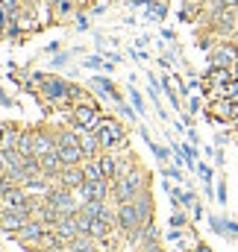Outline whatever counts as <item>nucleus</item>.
I'll return each instance as SVG.
<instances>
[{
    "mask_svg": "<svg viewBox=\"0 0 238 252\" xmlns=\"http://www.w3.org/2000/svg\"><path fill=\"white\" fill-rule=\"evenodd\" d=\"M129 97H132V109H135V112H141V109H144V100H141V94L129 88Z\"/></svg>",
    "mask_w": 238,
    "mask_h": 252,
    "instance_id": "obj_32",
    "label": "nucleus"
},
{
    "mask_svg": "<svg viewBox=\"0 0 238 252\" xmlns=\"http://www.w3.org/2000/svg\"><path fill=\"white\" fill-rule=\"evenodd\" d=\"M197 176H200L206 185H212V167H209V164H200V161H197Z\"/></svg>",
    "mask_w": 238,
    "mask_h": 252,
    "instance_id": "obj_29",
    "label": "nucleus"
},
{
    "mask_svg": "<svg viewBox=\"0 0 238 252\" xmlns=\"http://www.w3.org/2000/svg\"><path fill=\"white\" fill-rule=\"evenodd\" d=\"M33 147H36V132H21V138H18V150L24 153V156H33Z\"/></svg>",
    "mask_w": 238,
    "mask_h": 252,
    "instance_id": "obj_24",
    "label": "nucleus"
},
{
    "mask_svg": "<svg viewBox=\"0 0 238 252\" xmlns=\"http://www.w3.org/2000/svg\"><path fill=\"white\" fill-rule=\"evenodd\" d=\"M94 132H97V141H100V147H103V150H115V147L123 144V138H126L123 124H118L115 118H103L100 126H97Z\"/></svg>",
    "mask_w": 238,
    "mask_h": 252,
    "instance_id": "obj_2",
    "label": "nucleus"
},
{
    "mask_svg": "<svg viewBox=\"0 0 238 252\" xmlns=\"http://www.w3.org/2000/svg\"><path fill=\"white\" fill-rule=\"evenodd\" d=\"M36 82H41V88L50 100H59V103L71 100V82L56 79V76H44V73H36Z\"/></svg>",
    "mask_w": 238,
    "mask_h": 252,
    "instance_id": "obj_5",
    "label": "nucleus"
},
{
    "mask_svg": "<svg viewBox=\"0 0 238 252\" xmlns=\"http://www.w3.org/2000/svg\"><path fill=\"white\" fill-rule=\"evenodd\" d=\"M209 62H212V67H236L238 64V47L230 44V41L218 44V47L209 53Z\"/></svg>",
    "mask_w": 238,
    "mask_h": 252,
    "instance_id": "obj_7",
    "label": "nucleus"
},
{
    "mask_svg": "<svg viewBox=\"0 0 238 252\" xmlns=\"http://www.w3.org/2000/svg\"><path fill=\"white\" fill-rule=\"evenodd\" d=\"M0 3H3V9H15L18 6V0H0Z\"/></svg>",
    "mask_w": 238,
    "mask_h": 252,
    "instance_id": "obj_38",
    "label": "nucleus"
},
{
    "mask_svg": "<svg viewBox=\"0 0 238 252\" xmlns=\"http://www.w3.org/2000/svg\"><path fill=\"white\" fill-rule=\"evenodd\" d=\"M227 141H230V138H227V132H218V138H215V144H218V147H227Z\"/></svg>",
    "mask_w": 238,
    "mask_h": 252,
    "instance_id": "obj_36",
    "label": "nucleus"
},
{
    "mask_svg": "<svg viewBox=\"0 0 238 252\" xmlns=\"http://www.w3.org/2000/svg\"><path fill=\"white\" fill-rule=\"evenodd\" d=\"M59 150V138L47 135V132H36V147H33V156H47V153H56Z\"/></svg>",
    "mask_w": 238,
    "mask_h": 252,
    "instance_id": "obj_12",
    "label": "nucleus"
},
{
    "mask_svg": "<svg viewBox=\"0 0 238 252\" xmlns=\"http://www.w3.org/2000/svg\"><path fill=\"white\" fill-rule=\"evenodd\" d=\"M0 196H3V190H0Z\"/></svg>",
    "mask_w": 238,
    "mask_h": 252,
    "instance_id": "obj_43",
    "label": "nucleus"
},
{
    "mask_svg": "<svg viewBox=\"0 0 238 252\" xmlns=\"http://www.w3.org/2000/svg\"><path fill=\"white\" fill-rule=\"evenodd\" d=\"M109 226H112V220L94 217V220H91V226H88V235H91L94 241H106V235H109Z\"/></svg>",
    "mask_w": 238,
    "mask_h": 252,
    "instance_id": "obj_20",
    "label": "nucleus"
},
{
    "mask_svg": "<svg viewBox=\"0 0 238 252\" xmlns=\"http://www.w3.org/2000/svg\"><path fill=\"white\" fill-rule=\"evenodd\" d=\"M21 202H27V193L21 190V185H18V188L3 190V196H0V208H3V211H9V208H18Z\"/></svg>",
    "mask_w": 238,
    "mask_h": 252,
    "instance_id": "obj_16",
    "label": "nucleus"
},
{
    "mask_svg": "<svg viewBox=\"0 0 238 252\" xmlns=\"http://www.w3.org/2000/svg\"><path fill=\"white\" fill-rule=\"evenodd\" d=\"M27 223V214H21V211H3V217H0V229L3 232H18L21 226Z\"/></svg>",
    "mask_w": 238,
    "mask_h": 252,
    "instance_id": "obj_15",
    "label": "nucleus"
},
{
    "mask_svg": "<svg viewBox=\"0 0 238 252\" xmlns=\"http://www.w3.org/2000/svg\"><path fill=\"white\" fill-rule=\"evenodd\" d=\"M85 67H100V64H103V59H97V56H91V59H85Z\"/></svg>",
    "mask_w": 238,
    "mask_h": 252,
    "instance_id": "obj_35",
    "label": "nucleus"
},
{
    "mask_svg": "<svg viewBox=\"0 0 238 252\" xmlns=\"http://www.w3.org/2000/svg\"><path fill=\"white\" fill-rule=\"evenodd\" d=\"M215 196H218V202H221V205L227 202V185H224V182L218 185V190H215Z\"/></svg>",
    "mask_w": 238,
    "mask_h": 252,
    "instance_id": "obj_33",
    "label": "nucleus"
},
{
    "mask_svg": "<svg viewBox=\"0 0 238 252\" xmlns=\"http://www.w3.org/2000/svg\"><path fill=\"white\" fill-rule=\"evenodd\" d=\"M82 173H85V182H97V179H103L97 158H85V161H82Z\"/></svg>",
    "mask_w": 238,
    "mask_h": 252,
    "instance_id": "obj_22",
    "label": "nucleus"
},
{
    "mask_svg": "<svg viewBox=\"0 0 238 252\" xmlns=\"http://www.w3.org/2000/svg\"><path fill=\"white\" fill-rule=\"evenodd\" d=\"M59 158L65 161V167L82 164V161H85V153H82V147H79L77 129H74V132H62L59 135Z\"/></svg>",
    "mask_w": 238,
    "mask_h": 252,
    "instance_id": "obj_3",
    "label": "nucleus"
},
{
    "mask_svg": "<svg viewBox=\"0 0 238 252\" xmlns=\"http://www.w3.org/2000/svg\"><path fill=\"white\" fill-rule=\"evenodd\" d=\"M147 144H150V150H153V156H156L159 161H168V158L174 156V150H168V147H159V144H153V138H150Z\"/></svg>",
    "mask_w": 238,
    "mask_h": 252,
    "instance_id": "obj_27",
    "label": "nucleus"
},
{
    "mask_svg": "<svg viewBox=\"0 0 238 252\" xmlns=\"http://www.w3.org/2000/svg\"><path fill=\"white\" fill-rule=\"evenodd\" d=\"M77 135H79V147H82L85 158H97V150H103L100 141H97V132H94V129H82V126H77Z\"/></svg>",
    "mask_w": 238,
    "mask_h": 252,
    "instance_id": "obj_9",
    "label": "nucleus"
},
{
    "mask_svg": "<svg viewBox=\"0 0 238 252\" xmlns=\"http://www.w3.org/2000/svg\"><path fill=\"white\" fill-rule=\"evenodd\" d=\"M39 161H41V173H44V176H59L62 167H65V161L59 158V150H56V153H47V156H41Z\"/></svg>",
    "mask_w": 238,
    "mask_h": 252,
    "instance_id": "obj_14",
    "label": "nucleus"
},
{
    "mask_svg": "<svg viewBox=\"0 0 238 252\" xmlns=\"http://www.w3.org/2000/svg\"><path fill=\"white\" fill-rule=\"evenodd\" d=\"M91 85H94L100 94H109L115 103H120V97L115 94V88H112V79H106V76H94V79H91Z\"/></svg>",
    "mask_w": 238,
    "mask_h": 252,
    "instance_id": "obj_23",
    "label": "nucleus"
},
{
    "mask_svg": "<svg viewBox=\"0 0 238 252\" xmlns=\"http://www.w3.org/2000/svg\"><path fill=\"white\" fill-rule=\"evenodd\" d=\"M162 173H165L168 179H177V182L185 179V176H182V170H179V164H177V167H162Z\"/></svg>",
    "mask_w": 238,
    "mask_h": 252,
    "instance_id": "obj_30",
    "label": "nucleus"
},
{
    "mask_svg": "<svg viewBox=\"0 0 238 252\" xmlns=\"http://www.w3.org/2000/svg\"><path fill=\"white\" fill-rule=\"evenodd\" d=\"M147 6H150V18H153V21H162V18L168 15V6H165L162 0H159V3H153V0H150Z\"/></svg>",
    "mask_w": 238,
    "mask_h": 252,
    "instance_id": "obj_26",
    "label": "nucleus"
},
{
    "mask_svg": "<svg viewBox=\"0 0 238 252\" xmlns=\"http://www.w3.org/2000/svg\"><path fill=\"white\" fill-rule=\"evenodd\" d=\"M65 62H68V53H59V56L53 59V64H65Z\"/></svg>",
    "mask_w": 238,
    "mask_h": 252,
    "instance_id": "obj_40",
    "label": "nucleus"
},
{
    "mask_svg": "<svg viewBox=\"0 0 238 252\" xmlns=\"http://www.w3.org/2000/svg\"><path fill=\"white\" fill-rule=\"evenodd\" d=\"M47 205L50 208H56L59 211V217H65V214H77L79 211V205L82 202H77L74 199V193H71V188H56V190H47Z\"/></svg>",
    "mask_w": 238,
    "mask_h": 252,
    "instance_id": "obj_4",
    "label": "nucleus"
},
{
    "mask_svg": "<svg viewBox=\"0 0 238 252\" xmlns=\"http://www.w3.org/2000/svg\"><path fill=\"white\" fill-rule=\"evenodd\" d=\"M18 138H21V132H15L12 126H3V132H0V153L18 150Z\"/></svg>",
    "mask_w": 238,
    "mask_h": 252,
    "instance_id": "obj_21",
    "label": "nucleus"
},
{
    "mask_svg": "<svg viewBox=\"0 0 238 252\" xmlns=\"http://www.w3.org/2000/svg\"><path fill=\"white\" fill-rule=\"evenodd\" d=\"M188 106H191V115H197V112L203 109V103H200V97H191V103H188Z\"/></svg>",
    "mask_w": 238,
    "mask_h": 252,
    "instance_id": "obj_34",
    "label": "nucleus"
},
{
    "mask_svg": "<svg viewBox=\"0 0 238 252\" xmlns=\"http://www.w3.org/2000/svg\"><path fill=\"white\" fill-rule=\"evenodd\" d=\"M62 185L71 190H79L82 185H85V173H82V164H71V167H62L59 173Z\"/></svg>",
    "mask_w": 238,
    "mask_h": 252,
    "instance_id": "obj_10",
    "label": "nucleus"
},
{
    "mask_svg": "<svg viewBox=\"0 0 238 252\" xmlns=\"http://www.w3.org/2000/svg\"><path fill=\"white\" fill-rule=\"evenodd\" d=\"M132 205H135V211H138L141 223H150V193H147V188H144L138 196H135V199H132Z\"/></svg>",
    "mask_w": 238,
    "mask_h": 252,
    "instance_id": "obj_19",
    "label": "nucleus"
},
{
    "mask_svg": "<svg viewBox=\"0 0 238 252\" xmlns=\"http://www.w3.org/2000/svg\"><path fill=\"white\" fill-rule=\"evenodd\" d=\"M115 199H118V205L123 202H132L141 190H144V176H141V170H132V173H118L115 176Z\"/></svg>",
    "mask_w": 238,
    "mask_h": 252,
    "instance_id": "obj_1",
    "label": "nucleus"
},
{
    "mask_svg": "<svg viewBox=\"0 0 238 252\" xmlns=\"http://www.w3.org/2000/svg\"><path fill=\"white\" fill-rule=\"evenodd\" d=\"M141 226H144V223H141V217H138V211H135L132 202L118 205V229H123L126 235H132V232H138Z\"/></svg>",
    "mask_w": 238,
    "mask_h": 252,
    "instance_id": "obj_8",
    "label": "nucleus"
},
{
    "mask_svg": "<svg viewBox=\"0 0 238 252\" xmlns=\"http://www.w3.org/2000/svg\"><path fill=\"white\" fill-rule=\"evenodd\" d=\"M171 226H174V229H185V226H188V217H185V211H174V214H171Z\"/></svg>",
    "mask_w": 238,
    "mask_h": 252,
    "instance_id": "obj_28",
    "label": "nucleus"
},
{
    "mask_svg": "<svg viewBox=\"0 0 238 252\" xmlns=\"http://www.w3.org/2000/svg\"><path fill=\"white\" fill-rule=\"evenodd\" d=\"M185 132H188V141H191V144H197V141H200V138H197V132H194V129H185Z\"/></svg>",
    "mask_w": 238,
    "mask_h": 252,
    "instance_id": "obj_37",
    "label": "nucleus"
},
{
    "mask_svg": "<svg viewBox=\"0 0 238 252\" xmlns=\"http://www.w3.org/2000/svg\"><path fill=\"white\" fill-rule=\"evenodd\" d=\"M179 150H182V156H185V164H188L191 170H197V147H194V144H179Z\"/></svg>",
    "mask_w": 238,
    "mask_h": 252,
    "instance_id": "obj_25",
    "label": "nucleus"
},
{
    "mask_svg": "<svg viewBox=\"0 0 238 252\" xmlns=\"http://www.w3.org/2000/svg\"><path fill=\"white\" fill-rule=\"evenodd\" d=\"M106 193H109V179L85 182V185L79 188V196H82V202H88V199H106Z\"/></svg>",
    "mask_w": 238,
    "mask_h": 252,
    "instance_id": "obj_11",
    "label": "nucleus"
},
{
    "mask_svg": "<svg viewBox=\"0 0 238 252\" xmlns=\"http://www.w3.org/2000/svg\"><path fill=\"white\" fill-rule=\"evenodd\" d=\"M209 223H212V229L218 232V235H224V238H230V241H236L238 238V223L236 220H227V217H209Z\"/></svg>",
    "mask_w": 238,
    "mask_h": 252,
    "instance_id": "obj_13",
    "label": "nucleus"
},
{
    "mask_svg": "<svg viewBox=\"0 0 238 252\" xmlns=\"http://www.w3.org/2000/svg\"><path fill=\"white\" fill-rule=\"evenodd\" d=\"M74 121L82 129H97L100 121H103V115H100V109L94 103H79V106H74Z\"/></svg>",
    "mask_w": 238,
    "mask_h": 252,
    "instance_id": "obj_6",
    "label": "nucleus"
},
{
    "mask_svg": "<svg viewBox=\"0 0 238 252\" xmlns=\"http://www.w3.org/2000/svg\"><path fill=\"white\" fill-rule=\"evenodd\" d=\"M24 188H27V190H39V193H41V190H47V185H44V179H36V176H33Z\"/></svg>",
    "mask_w": 238,
    "mask_h": 252,
    "instance_id": "obj_31",
    "label": "nucleus"
},
{
    "mask_svg": "<svg viewBox=\"0 0 238 252\" xmlns=\"http://www.w3.org/2000/svg\"><path fill=\"white\" fill-rule=\"evenodd\" d=\"M97 164H100L103 179H115V176H118V158L109 156V150H106V156H97Z\"/></svg>",
    "mask_w": 238,
    "mask_h": 252,
    "instance_id": "obj_18",
    "label": "nucleus"
},
{
    "mask_svg": "<svg viewBox=\"0 0 238 252\" xmlns=\"http://www.w3.org/2000/svg\"><path fill=\"white\" fill-rule=\"evenodd\" d=\"M15 235H18L24 244H30V241H41V238H44V229H41V223H24Z\"/></svg>",
    "mask_w": 238,
    "mask_h": 252,
    "instance_id": "obj_17",
    "label": "nucleus"
},
{
    "mask_svg": "<svg viewBox=\"0 0 238 252\" xmlns=\"http://www.w3.org/2000/svg\"><path fill=\"white\" fill-rule=\"evenodd\" d=\"M53 3H62V0H53Z\"/></svg>",
    "mask_w": 238,
    "mask_h": 252,
    "instance_id": "obj_42",
    "label": "nucleus"
},
{
    "mask_svg": "<svg viewBox=\"0 0 238 252\" xmlns=\"http://www.w3.org/2000/svg\"><path fill=\"white\" fill-rule=\"evenodd\" d=\"M191 252H212V250H209L206 244H194V250H191Z\"/></svg>",
    "mask_w": 238,
    "mask_h": 252,
    "instance_id": "obj_39",
    "label": "nucleus"
},
{
    "mask_svg": "<svg viewBox=\"0 0 238 252\" xmlns=\"http://www.w3.org/2000/svg\"><path fill=\"white\" fill-rule=\"evenodd\" d=\"M6 170H9V167H6V158H3V153H0V176H3Z\"/></svg>",
    "mask_w": 238,
    "mask_h": 252,
    "instance_id": "obj_41",
    "label": "nucleus"
}]
</instances>
